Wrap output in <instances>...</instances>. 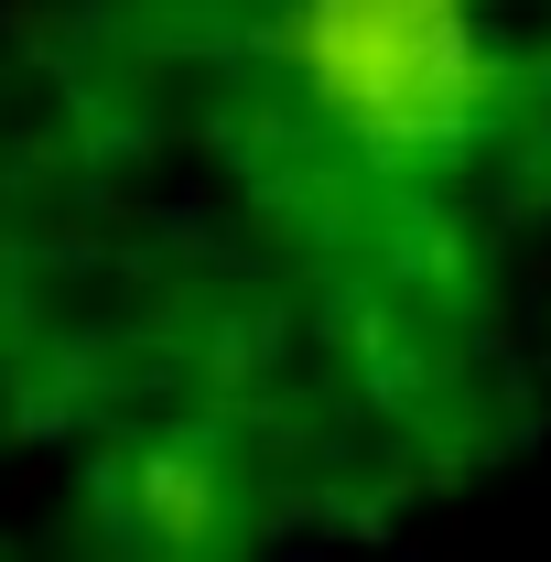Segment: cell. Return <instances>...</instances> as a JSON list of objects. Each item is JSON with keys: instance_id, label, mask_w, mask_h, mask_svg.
Segmentation results:
<instances>
[{"instance_id": "cell-1", "label": "cell", "mask_w": 551, "mask_h": 562, "mask_svg": "<svg viewBox=\"0 0 551 562\" xmlns=\"http://www.w3.org/2000/svg\"><path fill=\"white\" fill-rule=\"evenodd\" d=\"M271 55L303 120L379 173L454 162L497 109V44L476 0H281Z\"/></svg>"}]
</instances>
